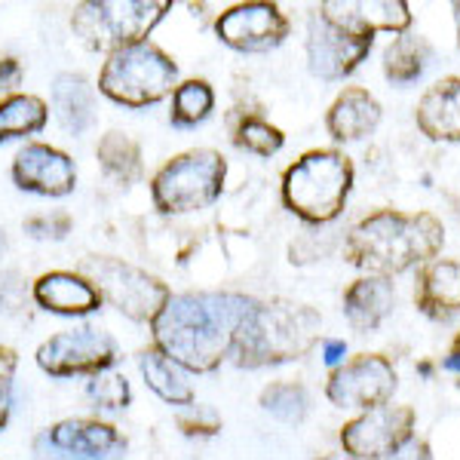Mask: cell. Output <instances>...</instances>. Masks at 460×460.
Returning <instances> with one entry per match:
<instances>
[{
  "mask_svg": "<svg viewBox=\"0 0 460 460\" xmlns=\"http://www.w3.org/2000/svg\"><path fill=\"white\" fill-rule=\"evenodd\" d=\"M255 298L236 292H178L154 316V347L184 372H215L234 353L243 319Z\"/></svg>",
  "mask_w": 460,
  "mask_h": 460,
  "instance_id": "obj_1",
  "label": "cell"
},
{
  "mask_svg": "<svg viewBox=\"0 0 460 460\" xmlns=\"http://www.w3.org/2000/svg\"><path fill=\"white\" fill-rule=\"evenodd\" d=\"M445 246V227L429 212L381 209L356 221L347 234V264L366 270L368 277H399L418 264L433 261Z\"/></svg>",
  "mask_w": 460,
  "mask_h": 460,
  "instance_id": "obj_2",
  "label": "cell"
},
{
  "mask_svg": "<svg viewBox=\"0 0 460 460\" xmlns=\"http://www.w3.org/2000/svg\"><path fill=\"white\" fill-rule=\"evenodd\" d=\"M323 319L314 307L295 301H255L234 341V362L240 368L283 366L301 359L319 341Z\"/></svg>",
  "mask_w": 460,
  "mask_h": 460,
  "instance_id": "obj_3",
  "label": "cell"
},
{
  "mask_svg": "<svg viewBox=\"0 0 460 460\" xmlns=\"http://www.w3.org/2000/svg\"><path fill=\"white\" fill-rule=\"evenodd\" d=\"M353 163L344 151L316 147L298 157L283 175V206L307 225H329L347 206Z\"/></svg>",
  "mask_w": 460,
  "mask_h": 460,
  "instance_id": "obj_4",
  "label": "cell"
},
{
  "mask_svg": "<svg viewBox=\"0 0 460 460\" xmlns=\"http://www.w3.org/2000/svg\"><path fill=\"white\" fill-rule=\"evenodd\" d=\"M178 86V65L157 43L142 40L114 49L99 74V93L123 108H151Z\"/></svg>",
  "mask_w": 460,
  "mask_h": 460,
  "instance_id": "obj_5",
  "label": "cell"
},
{
  "mask_svg": "<svg viewBox=\"0 0 460 460\" xmlns=\"http://www.w3.org/2000/svg\"><path fill=\"white\" fill-rule=\"evenodd\" d=\"M227 160L212 147H190L163 163L151 178L154 209L163 215H188L209 209L225 190Z\"/></svg>",
  "mask_w": 460,
  "mask_h": 460,
  "instance_id": "obj_6",
  "label": "cell"
},
{
  "mask_svg": "<svg viewBox=\"0 0 460 460\" xmlns=\"http://www.w3.org/2000/svg\"><path fill=\"white\" fill-rule=\"evenodd\" d=\"M169 10V0H89L74 6L71 28L89 49L111 56L114 49L147 40Z\"/></svg>",
  "mask_w": 460,
  "mask_h": 460,
  "instance_id": "obj_7",
  "label": "cell"
},
{
  "mask_svg": "<svg viewBox=\"0 0 460 460\" xmlns=\"http://www.w3.org/2000/svg\"><path fill=\"white\" fill-rule=\"evenodd\" d=\"M80 273L99 288L102 301H108L111 307L120 310L132 323H154V316L166 307L169 295H172L160 277H154V273H147L136 264H126L120 258H84Z\"/></svg>",
  "mask_w": 460,
  "mask_h": 460,
  "instance_id": "obj_8",
  "label": "cell"
},
{
  "mask_svg": "<svg viewBox=\"0 0 460 460\" xmlns=\"http://www.w3.org/2000/svg\"><path fill=\"white\" fill-rule=\"evenodd\" d=\"M34 359L49 377H95L111 372L120 353H117V341L105 329L77 325L43 341Z\"/></svg>",
  "mask_w": 460,
  "mask_h": 460,
  "instance_id": "obj_9",
  "label": "cell"
},
{
  "mask_svg": "<svg viewBox=\"0 0 460 460\" xmlns=\"http://www.w3.org/2000/svg\"><path fill=\"white\" fill-rule=\"evenodd\" d=\"M418 414L411 405H377L347 420L341 429V448L353 460H393L414 439Z\"/></svg>",
  "mask_w": 460,
  "mask_h": 460,
  "instance_id": "obj_10",
  "label": "cell"
},
{
  "mask_svg": "<svg viewBox=\"0 0 460 460\" xmlns=\"http://www.w3.org/2000/svg\"><path fill=\"white\" fill-rule=\"evenodd\" d=\"M31 448L40 460H120L126 455V439L108 420L65 418L40 429Z\"/></svg>",
  "mask_w": 460,
  "mask_h": 460,
  "instance_id": "obj_11",
  "label": "cell"
},
{
  "mask_svg": "<svg viewBox=\"0 0 460 460\" xmlns=\"http://www.w3.org/2000/svg\"><path fill=\"white\" fill-rule=\"evenodd\" d=\"M396 368L381 353H359L338 366L325 381V396L338 408H377L387 405L396 393Z\"/></svg>",
  "mask_w": 460,
  "mask_h": 460,
  "instance_id": "obj_12",
  "label": "cell"
},
{
  "mask_svg": "<svg viewBox=\"0 0 460 460\" xmlns=\"http://www.w3.org/2000/svg\"><path fill=\"white\" fill-rule=\"evenodd\" d=\"M372 43L375 37L347 31L332 19H325L316 6L307 19V68L319 80H344L366 62Z\"/></svg>",
  "mask_w": 460,
  "mask_h": 460,
  "instance_id": "obj_13",
  "label": "cell"
},
{
  "mask_svg": "<svg viewBox=\"0 0 460 460\" xmlns=\"http://www.w3.org/2000/svg\"><path fill=\"white\" fill-rule=\"evenodd\" d=\"M215 34L236 53H270L288 37V19L277 4H236L215 19Z\"/></svg>",
  "mask_w": 460,
  "mask_h": 460,
  "instance_id": "obj_14",
  "label": "cell"
},
{
  "mask_svg": "<svg viewBox=\"0 0 460 460\" xmlns=\"http://www.w3.org/2000/svg\"><path fill=\"white\" fill-rule=\"evenodd\" d=\"M13 184L25 194L37 197H68L77 188V166L65 151L53 145L31 142L13 160Z\"/></svg>",
  "mask_w": 460,
  "mask_h": 460,
  "instance_id": "obj_15",
  "label": "cell"
},
{
  "mask_svg": "<svg viewBox=\"0 0 460 460\" xmlns=\"http://www.w3.org/2000/svg\"><path fill=\"white\" fill-rule=\"evenodd\" d=\"M319 13L362 37H375V31L405 34L411 28V10L405 0H329Z\"/></svg>",
  "mask_w": 460,
  "mask_h": 460,
  "instance_id": "obj_16",
  "label": "cell"
},
{
  "mask_svg": "<svg viewBox=\"0 0 460 460\" xmlns=\"http://www.w3.org/2000/svg\"><path fill=\"white\" fill-rule=\"evenodd\" d=\"M31 298L40 310L58 316H89L102 307V295L80 270L40 273L31 286Z\"/></svg>",
  "mask_w": 460,
  "mask_h": 460,
  "instance_id": "obj_17",
  "label": "cell"
},
{
  "mask_svg": "<svg viewBox=\"0 0 460 460\" xmlns=\"http://www.w3.org/2000/svg\"><path fill=\"white\" fill-rule=\"evenodd\" d=\"M418 310L433 323H448L460 314V261L455 258H433L418 273L414 288Z\"/></svg>",
  "mask_w": 460,
  "mask_h": 460,
  "instance_id": "obj_18",
  "label": "cell"
},
{
  "mask_svg": "<svg viewBox=\"0 0 460 460\" xmlns=\"http://www.w3.org/2000/svg\"><path fill=\"white\" fill-rule=\"evenodd\" d=\"M418 129L429 142H460V77H442L420 95Z\"/></svg>",
  "mask_w": 460,
  "mask_h": 460,
  "instance_id": "obj_19",
  "label": "cell"
},
{
  "mask_svg": "<svg viewBox=\"0 0 460 460\" xmlns=\"http://www.w3.org/2000/svg\"><path fill=\"white\" fill-rule=\"evenodd\" d=\"M381 123V102L368 89L347 86L325 114V129L335 142H359Z\"/></svg>",
  "mask_w": 460,
  "mask_h": 460,
  "instance_id": "obj_20",
  "label": "cell"
},
{
  "mask_svg": "<svg viewBox=\"0 0 460 460\" xmlns=\"http://www.w3.org/2000/svg\"><path fill=\"white\" fill-rule=\"evenodd\" d=\"M49 95H53L56 120L68 136H86L95 126V89L84 74H58Z\"/></svg>",
  "mask_w": 460,
  "mask_h": 460,
  "instance_id": "obj_21",
  "label": "cell"
},
{
  "mask_svg": "<svg viewBox=\"0 0 460 460\" xmlns=\"http://www.w3.org/2000/svg\"><path fill=\"white\" fill-rule=\"evenodd\" d=\"M396 307V288L384 277H362L344 292V316L356 332H375Z\"/></svg>",
  "mask_w": 460,
  "mask_h": 460,
  "instance_id": "obj_22",
  "label": "cell"
},
{
  "mask_svg": "<svg viewBox=\"0 0 460 460\" xmlns=\"http://www.w3.org/2000/svg\"><path fill=\"white\" fill-rule=\"evenodd\" d=\"M138 372H142L145 384L157 393L163 402L178 408H188L197 402V393L188 372L178 362L169 359V356H163L157 347H147V350L138 353Z\"/></svg>",
  "mask_w": 460,
  "mask_h": 460,
  "instance_id": "obj_23",
  "label": "cell"
},
{
  "mask_svg": "<svg viewBox=\"0 0 460 460\" xmlns=\"http://www.w3.org/2000/svg\"><path fill=\"white\" fill-rule=\"evenodd\" d=\"M49 123V108L40 95L31 93H10L0 99V145L13 138L37 136Z\"/></svg>",
  "mask_w": 460,
  "mask_h": 460,
  "instance_id": "obj_24",
  "label": "cell"
},
{
  "mask_svg": "<svg viewBox=\"0 0 460 460\" xmlns=\"http://www.w3.org/2000/svg\"><path fill=\"white\" fill-rule=\"evenodd\" d=\"M95 157H99V166L102 172L114 181H138L142 178V147L132 136L126 132L114 129V132H105L95 145Z\"/></svg>",
  "mask_w": 460,
  "mask_h": 460,
  "instance_id": "obj_25",
  "label": "cell"
},
{
  "mask_svg": "<svg viewBox=\"0 0 460 460\" xmlns=\"http://www.w3.org/2000/svg\"><path fill=\"white\" fill-rule=\"evenodd\" d=\"M429 65V47L424 37L414 34H399L396 40L384 49V77L396 86L414 84Z\"/></svg>",
  "mask_w": 460,
  "mask_h": 460,
  "instance_id": "obj_26",
  "label": "cell"
},
{
  "mask_svg": "<svg viewBox=\"0 0 460 460\" xmlns=\"http://www.w3.org/2000/svg\"><path fill=\"white\" fill-rule=\"evenodd\" d=\"M215 108V89L206 80H184L172 93V108H169V123L178 129H190L209 120Z\"/></svg>",
  "mask_w": 460,
  "mask_h": 460,
  "instance_id": "obj_27",
  "label": "cell"
},
{
  "mask_svg": "<svg viewBox=\"0 0 460 460\" xmlns=\"http://www.w3.org/2000/svg\"><path fill=\"white\" fill-rule=\"evenodd\" d=\"M261 408L277 420H283V424H301L310 411V399L301 384L277 381L261 390Z\"/></svg>",
  "mask_w": 460,
  "mask_h": 460,
  "instance_id": "obj_28",
  "label": "cell"
},
{
  "mask_svg": "<svg viewBox=\"0 0 460 460\" xmlns=\"http://www.w3.org/2000/svg\"><path fill=\"white\" fill-rule=\"evenodd\" d=\"M234 145L240 151L255 154V157H273V154L283 151L286 136L283 129H277V126L261 120V117H243L234 132Z\"/></svg>",
  "mask_w": 460,
  "mask_h": 460,
  "instance_id": "obj_29",
  "label": "cell"
},
{
  "mask_svg": "<svg viewBox=\"0 0 460 460\" xmlns=\"http://www.w3.org/2000/svg\"><path fill=\"white\" fill-rule=\"evenodd\" d=\"M86 399L93 402L95 411H123V408H129L132 393H129V384H126L123 375L102 372V375L89 377Z\"/></svg>",
  "mask_w": 460,
  "mask_h": 460,
  "instance_id": "obj_30",
  "label": "cell"
},
{
  "mask_svg": "<svg viewBox=\"0 0 460 460\" xmlns=\"http://www.w3.org/2000/svg\"><path fill=\"white\" fill-rule=\"evenodd\" d=\"M25 234L31 236V240H65V236L71 234L74 227V218L68 212L62 209H53V212H43V215H31V218L25 221Z\"/></svg>",
  "mask_w": 460,
  "mask_h": 460,
  "instance_id": "obj_31",
  "label": "cell"
},
{
  "mask_svg": "<svg viewBox=\"0 0 460 460\" xmlns=\"http://www.w3.org/2000/svg\"><path fill=\"white\" fill-rule=\"evenodd\" d=\"M16 368L19 353L13 347H0V429L10 424L13 402H16Z\"/></svg>",
  "mask_w": 460,
  "mask_h": 460,
  "instance_id": "obj_32",
  "label": "cell"
},
{
  "mask_svg": "<svg viewBox=\"0 0 460 460\" xmlns=\"http://www.w3.org/2000/svg\"><path fill=\"white\" fill-rule=\"evenodd\" d=\"M178 427L184 436H215L221 429V418L212 405H188L178 411Z\"/></svg>",
  "mask_w": 460,
  "mask_h": 460,
  "instance_id": "obj_33",
  "label": "cell"
},
{
  "mask_svg": "<svg viewBox=\"0 0 460 460\" xmlns=\"http://www.w3.org/2000/svg\"><path fill=\"white\" fill-rule=\"evenodd\" d=\"M25 304H28V286L22 279V273L4 270L0 273V314L16 316L25 310Z\"/></svg>",
  "mask_w": 460,
  "mask_h": 460,
  "instance_id": "obj_34",
  "label": "cell"
},
{
  "mask_svg": "<svg viewBox=\"0 0 460 460\" xmlns=\"http://www.w3.org/2000/svg\"><path fill=\"white\" fill-rule=\"evenodd\" d=\"M344 356H347V344L344 341H323V362L335 372L338 366H344Z\"/></svg>",
  "mask_w": 460,
  "mask_h": 460,
  "instance_id": "obj_35",
  "label": "cell"
},
{
  "mask_svg": "<svg viewBox=\"0 0 460 460\" xmlns=\"http://www.w3.org/2000/svg\"><path fill=\"white\" fill-rule=\"evenodd\" d=\"M22 80V65L16 58H0V89H13Z\"/></svg>",
  "mask_w": 460,
  "mask_h": 460,
  "instance_id": "obj_36",
  "label": "cell"
},
{
  "mask_svg": "<svg viewBox=\"0 0 460 460\" xmlns=\"http://www.w3.org/2000/svg\"><path fill=\"white\" fill-rule=\"evenodd\" d=\"M442 368H445V372H460V338L455 341V347H451V353L442 359Z\"/></svg>",
  "mask_w": 460,
  "mask_h": 460,
  "instance_id": "obj_37",
  "label": "cell"
},
{
  "mask_svg": "<svg viewBox=\"0 0 460 460\" xmlns=\"http://www.w3.org/2000/svg\"><path fill=\"white\" fill-rule=\"evenodd\" d=\"M451 10H455V25H457V47H460V0L455 6H451Z\"/></svg>",
  "mask_w": 460,
  "mask_h": 460,
  "instance_id": "obj_38",
  "label": "cell"
},
{
  "mask_svg": "<svg viewBox=\"0 0 460 460\" xmlns=\"http://www.w3.org/2000/svg\"><path fill=\"white\" fill-rule=\"evenodd\" d=\"M319 460H353V457H347V455H325V457H319Z\"/></svg>",
  "mask_w": 460,
  "mask_h": 460,
  "instance_id": "obj_39",
  "label": "cell"
},
{
  "mask_svg": "<svg viewBox=\"0 0 460 460\" xmlns=\"http://www.w3.org/2000/svg\"><path fill=\"white\" fill-rule=\"evenodd\" d=\"M6 252V234H4V227H0V255Z\"/></svg>",
  "mask_w": 460,
  "mask_h": 460,
  "instance_id": "obj_40",
  "label": "cell"
}]
</instances>
